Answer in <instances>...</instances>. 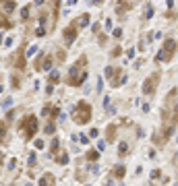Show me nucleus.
I'll return each instance as SVG.
<instances>
[{
	"label": "nucleus",
	"instance_id": "1",
	"mask_svg": "<svg viewBox=\"0 0 178 186\" xmlns=\"http://www.w3.org/2000/svg\"><path fill=\"white\" fill-rule=\"evenodd\" d=\"M162 120L164 124H178V89H172L166 97L164 110H162Z\"/></svg>",
	"mask_w": 178,
	"mask_h": 186
},
{
	"label": "nucleus",
	"instance_id": "2",
	"mask_svg": "<svg viewBox=\"0 0 178 186\" xmlns=\"http://www.w3.org/2000/svg\"><path fill=\"white\" fill-rule=\"evenodd\" d=\"M87 79V58L81 56L69 71V77H66V83H69L71 87H81Z\"/></svg>",
	"mask_w": 178,
	"mask_h": 186
},
{
	"label": "nucleus",
	"instance_id": "3",
	"mask_svg": "<svg viewBox=\"0 0 178 186\" xmlns=\"http://www.w3.org/2000/svg\"><path fill=\"white\" fill-rule=\"evenodd\" d=\"M37 128H39V122H37V116H33V114H29L27 118H23L21 124H19V132H21V136H23L25 141H31V138L35 136V132H37Z\"/></svg>",
	"mask_w": 178,
	"mask_h": 186
},
{
	"label": "nucleus",
	"instance_id": "4",
	"mask_svg": "<svg viewBox=\"0 0 178 186\" xmlns=\"http://www.w3.org/2000/svg\"><path fill=\"white\" fill-rule=\"evenodd\" d=\"M73 120L77 124H87L91 120V106L87 101H79L73 106Z\"/></svg>",
	"mask_w": 178,
	"mask_h": 186
},
{
	"label": "nucleus",
	"instance_id": "5",
	"mask_svg": "<svg viewBox=\"0 0 178 186\" xmlns=\"http://www.w3.org/2000/svg\"><path fill=\"white\" fill-rule=\"evenodd\" d=\"M176 48H178V43L174 37H166L164 39V45H162V50L158 52V58H155V62H170L172 56L176 54Z\"/></svg>",
	"mask_w": 178,
	"mask_h": 186
},
{
	"label": "nucleus",
	"instance_id": "6",
	"mask_svg": "<svg viewBox=\"0 0 178 186\" xmlns=\"http://www.w3.org/2000/svg\"><path fill=\"white\" fill-rule=\"evenodd\" d=\"M174 124H164L162 128H158V130H155L153 132V138H151V141H153V145H158V147H164L166 143H168V138L174 134Z\"/></svg>",
	"mask_w": 178,
	"mask_h": 186
},
{
	"label": "nucleus",
	"instance_id": "7",
	"mask_svg": "<svg viewBox=\"0 0 178 186\" xmlns=\"http://www.w3.org/2000/svg\"><path fill=\"white\" fill-rule=\"evenodd\" d=\"M104 73H106V77H108V81H110V85H112V87H120V85L126 83V75L122 73V68L108 66Z\"/></svg>",
	"mask_w": 178,
	"mask_h": 186
},
{
	"label": "nucleus",
	"instance_id": "8",
	"mask_svg": "<svg viewBox=\"0 0 178 186\" xmlns=\"http://www.w3.org/2000/svg\"><path fill=\"white\" fill-rule=\"evenodd\" d=\"M25 43L21 45V48L8 58V66H13V68H17V71H25V66H27V60H25Z\"/></svg>",
	"mask_w": 178,
	"mask_h": 186
},
{
	"label": "nucleus",
	"instance_id": "9",
	"mask_svg": "<svg viewBox=\"0 0 178 186\" xmlns=\"http://www.w3.org/2000/svg\"><path fill=\"white\" fill-rule=\"evenodd\" d=\"M158 83H160V73H151V75L143 81L141 91L145 93V95H153V93H155V89H158Z\"/></svg>",
	"mask_w": 178,
	"mask_h": 186
},
{
	"label": "nucleus",
	"instance_id": "10",
	"mask_svg": "<svg viewBox=\"0 0 178 186\" xmlns=\"http://www.w3.org/2000/svg\"><path fill=\"white\" fill-rule=\"evenodd\" d=\"M77 35H79V27L75 25H69V27H64V31H62V37H64V43L66 45H73L75 43V39H77Z\"/></svg>",
	"mask_w": 178,
	"mask_h": 186
},
{
	"label": "nucleus",
	"instance_id": "11",
	"mask_svg": "<svg viewBox=\"0 0 178 186\" xmlns=\"http://www.w3.org/2000/svg\"><path fill=\"white\" fill-rule=\"evenodd\" d=\"M58 116H60V108H58V106H50V103H46V106L41 108V118H50V122H54Z\"/></svg>",
	"mask_w": 178,
	"mask_h": 186
},
{
	"label": "nucleus",
	"instance_id": "12",
	"mask_svg": "<svg viewBox=\"0 0 178 186\" xmlns=\"http://www.w3.org/2000/svg\"><path fill=\"white\" fill-rule=\"evenodd\" d=\"M128 8H130V2H128V0H118V2H116V15H118V17H122Z\"/></svg>",
	"mask_w": 178,
	"mask_h": 186
},
{
	"label": "nucleus",
	"instance_id": "13",
	"mask_svg": "<svg viewBox=\"0 0 178 186\" xmlns=\"http://www.w3.org/2000/svg\"><path fill=\"white\" fill-rule=\"evenodd\" d=\"M176 15H178V0H168V13H166V17L172 19Z\"/></svg>",
	"mask_w": 178,
	"mask_h": 186
},
{
	"label": "nucleus",
	"instance_id": "14",
	"mask_svg": "<svg viewBox=\"0 0 178 186\" xmlns=\"http://www.w3.org/2000/svg\"><path fill=\"white\" fill-rule=\"evenodd\" d=\"M54 182H56V178L52 174H43L39 178V186H54Z\"/></svg>",
	"mask_w": 178,
	"mask_h": 186
},
{
	"label": "nucleus",
	"instance_id": "15",
	"mask_svg": "<svg viewBox=\"0 0 178 186\" xmlns=\"http://www.w3.org/2000/svg\"><path fill=\"white\" fill-rule=\"evenodd\" d=\"M116 124H110L108 126V130H106V138H108V143H112V141H116Z\"/></svg>",
	"mask_w": 178,
	"mask_h": 186
},
{
	"label": "nucleus",
	"instance_id": "16",
	"mask_svg": "<svg viewBox=\"0 0 178 186\" xmlns=\"http://www.w3.org/2000/svg\"><path fill=\"white\" fill-rule=\"evenodd\" d=\"M73 23H75L79 29H81V27H87V23H89V15H87V13H83V15H81V17H77Z\"/></svg>",
	"mask_w": 178,
	"mask_h": 186
},
{
	"label": "nucleus",
	"instance_id": "17",
	"mask_svg": "<svg viewBox=\"0 0 178 186\" xmlns=\"http://www.w3.org/2000/svg\"><path fill=\"white\" fill-rule=\"evenodd\" d=\"M85 159H87V161H97V159H100V149H89V151L85 153Z\"/></svg>",
	"mask_w": 178,
	"mask_h": 186
},
{
	"label": "nucleus",
	"instance_id": "18",
	"mask_svg": "<svg viewBox=\"0 0 178 186\" xmlns=\"http://www.w3.org/2000/svg\"><path fill=\"white\" fill-rule=\"evenodd\" d=\"M54 159H56L58 166H66V164H69V155H66V153H60V155H56Z\"/></svg>",
	"mask_w": 178,
	"mask_h": 186
},
{
	"label": "nucleus",
	"instance_id": "19",
	"mask_svg": "<svg viewBox=\"0 0 178 186\" xmlns=\"http://www.w3.org/2000/svg\"><path fill=\"white\" fill-rule=\"evenodd\" d=\"M2 6H4V13H13L17 4L13 2V0H8V2H6V0H4V2H2Z\"/></svg>",
	"mask_w": 178,
	"mask_h": 186
},
{
	"label": "nucleus",
	"instance_id": "20",
	"mask_svg": "<svg viewBox=\"0 0 178 186\" xmlns=\"http://www.w3.org/2000/svg\"><path fill=\"white\" fill-rule=\"evenodd\" d=\"M151 17H153V6H151V4H145V15H143V19L149 21Z\"/></svg>",
	"mask_w": 178,
	"mask_h": 186
},
{
	"label": "nucleus",
	"instance_id": "21",
	"mask_svg": "<svg viewBox=\"0 0 178 186\" xmlns=\"http://www.w3.org/2000/svg\"><path fill=\"white\" fill-rule=\"evenodd\" d=\"M124 172H126L124 166H116L114 168V178H124Z\"/></svg>",
	"mask_w": 178,
	"mask_h": 186
},
{
	"label": "nucleus",
	"instance_id": "22",
	"mask_svg": "<svg viewBox=\"0 0 178 186\" xmlns=\"http://www.w3.org/2000/svg\"><path fill=\"white\" fill-rule=\"evenodd\" d=\"M60 149V141H58V136L52 141V145H50V151H52V155H56V151Z\"/></svg>",
	"mask_w": 178,
	"mask_h": 186
},
{
	"label": "nucleus",
	"instance_id": "23",
	"mask_svg": "<svg viewBox=\"0 0 178 186\" xmlns=\"http://www.w3.org/2000/svg\"><path fill=\"white\" fill-rule=\"evenodd\" d=\"M21 17H23V21H27V19L31 17V4H29V6H25L23 10H21Z\"/></svg>",
	"mask_w": 178,
	"mask_h": 186
},
{
	"label": "nucleus",
	"instance_id": "24",
	"mask_svg": "<svg viewBox=\"0 0 178 186\" xmlns=\"http://www.w3.org/2000/svg\"><path fill=\"white\" fill-rule=\"evenodd\" d=\"M13 27H15V23H11V21L2 15V29H13Z\"/></svg>",
	"mask_w": 178,
	"mask_h": 186
},
{
	"label": "nucleus",
	"instance_id": "25",
	"mask_svg": "<svg viewBox=\"0 0 178 186\" xmlns=\"http://www.w3.org/2000/svg\"><path fill=\"white\" fill-rule=\"evenodd\" d=\"M58 81H60V75H58L56 71H50V83L54 85V83H58Z\"/></svg>",
	"mask_w": 178,
	"mask_h": 186
},
{
	"label": "nucleus",
	"instance_id": "26",
	"mask_svg": "<svg viewBox=\"0 0 178 186\" xmlns=\"http://www.w3.org/2000/svg\"><path fill=\"white\" fill-rule=\"evenodd\" d=\"M128 153V145L126 143H120V147H118V155H126Z\"/></svg>",
	"mask_w": 178,
	"mask_h": 186
},
{
	"label": "nucleus",
	"instance_id": "27",
	"mask_svg": "<svg viewBox=\"0 0 178 186\" xmlns=\"http://www.w3.org/2000/svg\"><path fill=\"white\" fill-rule=\"evenodd\" d=\"M35 35H37V37H41V35H46V27H43V25H39V27L35 29Z\"/></svg>",
	"mask_w": 178,
	"mask_h": 186
},
{
	"label": "nucleus",
	"instance_id": "28",
	"mask_svg": "<svg viewBox=\"0 0 178 186\" xmlns=\"http://www.w3.org/2000/svg\"><path fill=\"white\" fill-rule=\"evenodd\" d=\"M56 60H58V62H64V60H66V54H64V52L60 50V52L56 54Z\"/></svg>",
	"mask_w": 178,
	"mask_h": 186
},
{
	"label": "nucleus",
	"instance_id": "29",
	"mask_svg": "<svg viewBox=\"0 0 178 186\" xmlns=\"http://www.w3.org/2000/svg\"><path fill=\"white\" fill-rule=\"evenodd\" d=\"M13 87H15V89H19V87H21V79H19L17 75L13 77Z\"/></svg>",
	"mask_w": 178,
	"mask_h": 186
},
{
	"label": "nucleus",
	"instance_id": "30",
	"mask_svg": "<svg viewBox=\"0 0 178 186\" xmlns=\"http://www.w3.org/2000/svg\"><path fill=\"white\" fill-rule=\"evenodd\" d=\"M54 130H56V124H54V122H50V124L46 126V132H48V134H52Z\"/></svg>",
	"mask_w": 178,
	"mask_h": 186
},
{
	"label": "nucleus",
	"instance_id": "31",
	"mask_svg": "<svg viewBox=\"0 0 178 186\" xmlns=\"http://www.w3.org/2000/svg\"><path fill=\"white\" fill-rule=\"evenodd\" d=\"M79 143H83V145H87V143H89V138H87L85 134H79Z\"/></svg>",
	"mask_w": 178,
	"mask_h": 186
},
{
	"label": "nucleus",
	"instance_id": "32",
	"mask_svg": "<svg viewBox=\"0 0 178 186\" xmlns=\"http://www.w3.org/2000/svg\"><path fill=\"white\" fill-rule=\"evenodd\" d=\"M160 176H162V172H160V170H153V172H151V178H153V180H158Z\"/></svg>",
	"mask_w": 178,
	"mask_h": 186
},
{
	"label": "nucleus",
	"instance_id": "33",
	"mask_svg": "<svg viewBox=\"0 0 178 186\" xmlns=\"http://www.w3.org/2000/svg\"><path fill=\"white\" fill-rule=\"evenodd\" d=\"M114 37H116V39H120V37H122V29H120V27H118V29H114Z\"/></svg>",
	"mask_w": 178,
	"mask_h": 186
},
{
	"label": "nucleus",
	"instance_id": "34",
	"mask_svg": "<svg viewBox=\"0 0 178 186\" xmlns=\"http://www.w3.org/2000/svg\"><path fill=\"white\" fill-rule=\"evenodd\" d=\"M120 54H122V50H120V48H114V50H112V56H114V58H118Z\"/></svg>",
	"mask_w": 178,
	"mask_h": 186
},
{
	"label": "nucleus",
	"instance_id": "35",
	"mask_svg": "<svg viewBox=\"0 0 178 186\" xmlns=\"http://www.w3.org/2000/svg\"><path fill=\"white\" fill-rule=\"evenodd\" d=\"M132 56H135V50L128 48V50H126V58H132Z\"/></svg>",
	"mask_w": 178,
	"mask_h": 186
},
{
	"label": "nucleus",
	"instance_id": "36",
	"mask_svg": "<svg viewBox=\"0 0 178 186\" xmlns=\"http://www.w3.org/2000/svg\"><path fill=\"white\" fill-rule=\"evenodd\" d=\"M35 164V153H29V166Z\"/></svg>",
	"mask_w": 178,
	"mask_h": 186
},
{
	"label": "nucleus",
	"instance_id": "37",
	"mask_svg": "<svg viewBox=\"0 0 178 186\" xmlns=\"http://www.w3.org/2000/svg\"><path fill=\"white\" fill-rule=\"evenodd\" d=\"M46 93H48V95H52V93H54V85H52V83L48 85V89H46Z\"/></svg>",
	"mask_w": 178,
	"mask_h": 186
},
{
	"label": "nucleus",
	"instance_id": "38",
	"mask_svg": "<svg viewBox=\"0 0 178 186\" xmlns=\"http://www.w3.org/2000/svg\"><path fill=\"white\" fill-rule=\"evenodd\" d=\"M35 52H37V45H31V48H29V52H27V54L31 56V54H35Z\"/></svg>",
	"mask_w": 178,
	"mask_h": 186
},
{
	"label": "nucleus",
	"instance_id": "39",
	"mask_svg": "<svg viewBox=\"0 0 178 186\" xmlns=\"http://www.w3.org/2000/svg\"><path fill=\"white\" fill-rule=\"evenodd\" d=\"M2 103H4V108H8V106H11V103H13V99H11V97H8V99H6V97H4V101H2Z\"/></svg>",
	"mask_w": 178,
	"mask_h": 186
},
{
	"label": "nucleus",
	"instance_id": "40",
	"mask_svg": "<svg viewBox=\"0 0 178 186\" xmlns=\"http://www.w3.org/2000/svg\"><path fill=\"white\" fill-rule=\"evenodd\" d=\"M35 149H43V141H35Z\"/></svg>",
	"mask_w": 178,
	"mask_h": 186
},
{
	"label": "nucleus",
	"instance_id": "41",
	"mask_svg": "<svg viewBox=\"0 0 178 186\" xmlns=\"http://www.w3.org/2000/svg\"><path fill=\"white\" fill-rule=\"evenodd\" d=\"M97 149H100V151H104V149H106V141H100V145H97Z\"/></svg>",
	"mask_w": 178,
	"mask_h": 186
},
{
	"label": "nucleus",
	"instance_id": "42",
	"mask_svg": "<svg viewBox=\"0 0 178 186\" xmlns=\"http://www.w3.org/2000/svg\"><path fill=\"white\" fill-rule=\"evenodd\" d=\"M89 136H97V128H91V130H89Z\"/></svg>",
	"mask_w": 178,
	"mask_h": 186
},
{
	"label": "nucleus",
	"instance_id": "43",
	"mask_svg": "<svg viewBox=\"0 0 178 186\" xmlns=\"http://www.w3.org/2000/svg\"><path fill=\"white\" fill-rule=\"evenodd\" d=\"M102 0H89V4H100Z\"/></svg>",
	"mask_w": 178,
	"mask_h": 186
},
{
	"label": "nucleus",
	"instance_id": "44",
	"mask_svg": "<svg viewBox=\"0 0 178 186\" xmlns=\"http://www.w3.org/2000/svg\"><path fill=\"white\" fill-rule=\"evenodd\" d=\"M174 186H178V184H174Z\"/></svg>",
	"mask_w": 178,
	"mask_h": 186
},
{
	"label": "nucleus",
	"instance_id": "45",
	"mask_svg": "<svg viewBox=\"0 0 178 186\" xmlns=\"http://www.w3.org/2000/svg\"><path fill=\"white\" fill-rule=\"evenodd\" d=\"M176 141H178V138H176Z\"/></svg>",
	"mask_w": 178,
	"mask_h": 186
}]
</instances>
